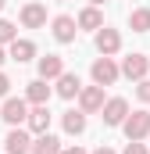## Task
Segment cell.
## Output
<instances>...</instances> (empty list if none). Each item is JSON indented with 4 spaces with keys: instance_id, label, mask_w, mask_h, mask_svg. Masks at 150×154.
<instances>
[{
    "instance_id": "6",
    "label": "cell",
    "mask_w": 150,
    "mask_h": 154,
    "mask_svg": "<svg viewBox=\"0 0 150 154\" xmlns=\"http://www.w3.org/2000/svg\"><path fill=\"white\" fill-rule=\"evenodd\" d=\"M104 104H107V97H104V86H82V93H79V108L86 111V115H93V111H104Z\"/></svg>"
},
{
    "instance_id": "24",
    "label": "cell",
    "mask_w": 150,
    "mask_h": 154,
    "mask_svg": "<svg viewBox=\"0 0 150 154\" xmlns=\"http://www.w3.org/2000/svg\"><path fill=\"white\" fill-rule=\"evenodd\" d=\"M61 154H86V151H82V147L75 143V147H64V151H61Z\"/></svg>"
},
{
    "instance_id": "8",
    "label": "cell",
    "mask_w": 150,
    "mask_h": 154,
    "mask_svg": "<svg viewBox=\"0 0 150 154\" xmlns=\"http://www.w3.org/2000/svg\"><path fill=\"white\" fill-rule=\"evenodd\" d=\"M22 25L25 29H43L46 25V4H39V0H29L25 7H22Z\"/></svg>"
},
{
    "instance_id": "29",
    "label": "cell",
    "mask_w": 150,
    "mask_h": 154,
    "mask_svg": "<svg viewBox=\"0 0 150 154\" xmlns=\"http://www.w3.org/2000/svg\"><path fill=\"white\" fill-rule=\"evenodd\" d=\"M147 140H150V136H147Z\"/></svg>"
},
{
    "instance_id": "25",
    "label": "cell",
    "mask_w": 150,
    "mask_h": 154,
    "mask_svg": "<svg viewBox=\"0 0 150 154\" xmlns=\"http://www.w3.org/2000/svg\"><path fill=\"white\" fill-rule=\"evenodd\" d=\"M93 154H114V151H111V147H97Z\"/></svg>"
},
{
    "instance_id": "13",
    "label": "cell",
    "mask_w": 150,
    "mask_h": 154,
    "mask_svg": "<svg viewBox=\"0 0 150 154\" xmlns=\"http://www.w3.org/2000/svg\"><path fill=\"white\" fill-rule=\"evenodd\" d=\"M64 75V61L57 57V54H46V57H39V79H61Z\"/></svg>"
},
{
    "instance_id": "7",
    "label": "cell",
    "mask_w": 150,
    "mask_h": 154,
    "mask_svg": "<svg viewBox=\"0 0 150 154\" xmlns=\"http://www.w3.org/2000/svg\"><path fill=\"white\" fill-rule=\"evenodd\" d=\"M100 118H104V125H122V122L129 118V100H125V97H111V100L104 104Z\"/></svg>"
},
{
    "instance_id": "4",
    "label": "cell",
    "mask_w": 150,
    "mask_h": 154,
    "mask_svg": "<svg viewBox=\"0 0 150 154\" xmlns=\"http://www.w3.org/2000/svg\"><path fill=\"white\" fill-rule=\"evenodd\" d=\"M4 151L7 154H32V136H29V129L11 125V133H7V140H4Z\"/></svg>"
},
{
    "instance_id": "17",
    "label": "cell",
    "mask_w": 150,
    "mask_h": 154,
    "mask_svg": "<svg viewBox=\"0 0 150 154\" xmlns=\"http://www.w3.org/2000/svg\"><path fill=\"white\" fill-rule=\"evenodd\" d=\"M64 147H61V140L54 136V133H43V136H36L32 140V154H61Z\"/></svg>"
},
{
    "instance_id": "15",
    "label": "cell",
    "mask_w": 150,
    "mask_h": 154,
    "mask_svg": "<svg viewBox=\"0 0 150 154\" xmlns=\"http://www.w3.org/2000/svg\"><path fill=\"white\" fill-rule=\"evenodd\" d=\"M7 54H11V61L25 65V61H32V57H36V43H32V39H14Z\"/></svg>"
},
{
    "instance_id": "9",
    "label": "cell",
    "mask_w": 150,
    "mask_h": 154,
    "mask_svg": "<svg viewBox=\"0 0 150 154\" xmlns=\"http://www.w3.org/2000/svg\"><path fill=\"white\" fill-rule=\"evenodd\" d=\"M50 29H54V39H57V43H75L79 22H75L72 14H57V18L50 22Z\"/></svg>"
},
{
    "instance_id": "12",
    "label": "cell",
    "mask_w": 150,
    "mask_h": 154,
    "mask_svg": "<svg viewBox=\"0 0 150 154\" xmlns=\"http://www.w3.org/2000/svg\"><path fill=\"white\" fill-rule=\"evenodd\" d=\"M75 22H79V29H89V32H100V29H104V14H100V7H93V4L82 7Z\"/></svg>"
},
{
    "instance_id": "16",
    "label": "cell",
    "mask_w": 150,
    "mask_h": 154,
    "mask_svg": "<svg viewBox=\"0 0 150 154\" xmlns=\"http://www.w3.org/2000/svg\"><path fill=\"white\" fill-rule=\"evenodd\" d=\"M61 125H64L68 136H82V133H86V111H82V108H79V111H64Z\"/></svg>"
},
{
    "instance_id": "14",
    "label": "cell",
    "mask_w": 150,
    "mask_h": 154,
    "mask_svg": "<svg viewBox=\"0 0 150 154\" xmlns=\"http://www.w3.org/2000/svg\"><path fill=\"white\" fill-rule=\"evenodd\" d=\"M79 93H82V82H79V75H75V72H64V75L57 79V97L72 100V97H79Z\"/></svg>"
},
{
    "instance_id": "10",
    "label": "cell",
    "mask_w": 150,
    "mask_h": 154,
    "mask_svg": "<svg viewBox=\"0 0 150 154\" xmlns=\"http://www.w3.org/2000/svg\"><path fill=\"white\" fill-rule=\"evenodd\" d=\"M97 50H100L104 57L118 54V50H122V36H118V29H107V25H104V29L97 32Z\"/></svg>"
},
{
    "instance_id": "19",
    "label": "cell",
    "mask_w": 150,
    "mask_h": 154,
    "mask_svg": "<svg viewBox=\"0 0 150 154\" xmlns=\"http://www.w3.org/2000/svg\"><path fill=\"white\" fill-rule=\"evenodd\" d=\"M129 29L132 32H150V7H136L129 14Z\"/></svg>"
},
{
    "instance_id": "3",
    "label": "cell",
    "mask_w": 150,
    "mask_h": 154,
    "mask_svg": "<svg viewBox=\"0 0 150 154\" xmlns=\"http://www.w3.org/2000/svg\"><path fill=\"white\" fill-rule=\"evenodd\" d=\"M0 118H4L7 125H22V122H29V100H22V97H7L4 108H0Z\"/></svg>"
},
{
    "instance_id": "21",
    "label": "cell",
    "mask_w": 150,
    "mask_h": 154,
    "mask_svg": "<svg viewBox=\"0 0 150 154\" xmlns=\"http://www.w3.org/2000/svg\"><path fill=\"white\" fill-rule=\"evenodd\" d=\"M136 97H140L143 104H150V75H147V79H140V86H136Z\"/></svg>"
},
{
    "instance_id": "22",
    "label": "cell",
    "mask_w": 150,
    "mask_h": 154,
    "mask_svg": "<svg viewBox=\"0 0 150 154\" xmlns=\"http://www.w3.org/2000/svg\"><path fill=\"white\" fill-rule=\"evenodd\" d=\"M125 154H150V151H147V143H143V140H129Z\"/></svg>"
},
{
    "instance_id": "5",
    "label": "cell",
    "mask_w": 150,
    "mask_h": 154,
    "mask_svg": "<svg viewBox=\"0 0 150 154\" xmlns=\"http://www.w3.org/2000/svg\"><path fill=\"white\" fill-rule=\"evenodd\" d=\"M122 75L132 79V82L147 79V75H150V57H147V54H129V57L122 61Z\"/></svg>"
},
{
    "instance_id": "23",
    "label": "cell",
    "mask_w": 150,
    "mask_h": 154,
    "mask_svg": "<svg viewBox=\"0 0 150 154\" xmlns=\"http://www.w3.org/2000/svg\"><path fill=\"white\" fill-rule=\"evenodd\" d=\"M7 93H11V79L0 72V97H7Z\"/></svg>"
},
{
    "instance_id": "2",
    "label": "cell",
    "mask_w": 150,
    "mask_h": 154,
    "mask_svg": "<svg viewBox=\"0 0 150 154\" xmlns=\"http://www.w3.org/2000/svg\"><path fill=\"white\" fill-rule=\"evenodd\" d=\"M89 72H93V82H97V86H114L118 75H122V68L114 65V57H104V54L93 61V68H89Z\"/></svg>"
},
{
    "instance_id": "28",
    "label": "cell",
    "mask_w": 150,
    "mask_h": 154,
    "mask_svg": "<svg viewBox=\"0 0 150 154\" xmlns=\"http://www.w3.org/2000/svg\"><path fill=\"white\" fill-rule=\"evenodd\" d=\"M0 11H4V0H0Z\"/></svg>"
},
{
    "instance_id": "27",
    "label": "cell",
    "mask_w": 150,
    "mask_h": 154,
    "mask_svg": "<svg viewBox=\"0 0 150 154\" xmlns=\"http://www.w3.org/2000/svg\"><path fill=\"white\" fill-rule=\"evenodd\" d=\"M89 4H93V7H100V4H107V0H89Z\"/></svg>"
},
{
    "instance_id": "11",
    "label": "cell",
    "mask_w": 150,
    "mask_h": 154,
    "mask_svg": "<svg viewBox=\"0 0 150 154\" xmlns=\"http://www.w3.org/2000/svg\"><path fill=\"white\" fill-rule=\"evenodd\" d=\"M29 133H36V136H43V133H50V111H46V104H32V111H29Z\"/></svg>"
},
{
    "instance_id": "20",
    "label": "cell",
    "mask_w": 150,
    "mask_h": 154,
    "mask_svg": "<svg viewBox=\"0 0 150 154\" xmlns=\"http://www.w3.org/2000/svg\"><path fill=\"white\" fill-rule=\"evenodd\" d=\"M14 39H18V29H14L7 18H0V43H7V47H11Z\"/></svg>"
},
{
    "instance_id": "1",
    "label": "cell",
    "mask_w": 150,
    "mask_h": 154,
    "mask_svg": "<svg viewBox=\"0 0 150 154\" xmlns=\"http://www.w3.org/2000/svg\"><path fill=\"white\" fill-rule=\"evenodd\" d=\"M122 129H125V140H147L150 136V111H132V115L122 122Z\"/></svg>"
},
{
    "instance_id": "26",
    "label": "cell",
    "mask_w": 150,
    "mask_h": 154,
    "mask_svg": "<svg viewBox=\"0 0 150 154\" xmlns=\"http://www.w3.org/2000/svg\"><path fill=\"white\" fill-rule=\"evenodd\" d=\"M4 61H7V54H4V43H0V65H4Z\"/></svg>"
},
{
    "instance_id": "18",
    "label": "cell",
    "mask_w": 150,
    "mask_h": 154,
    "mask_svg": "<svg viewBox=\"0 0 150 154\" xmlns=\"http://www.w3.org/2000/svg\"><path fill=\"white\" fill-rule=\"evenodd\" d=\"M25 100H29V104H46V100H50V86H46V79H32V82H29Z\"/></svg>"
}]
</instances>
